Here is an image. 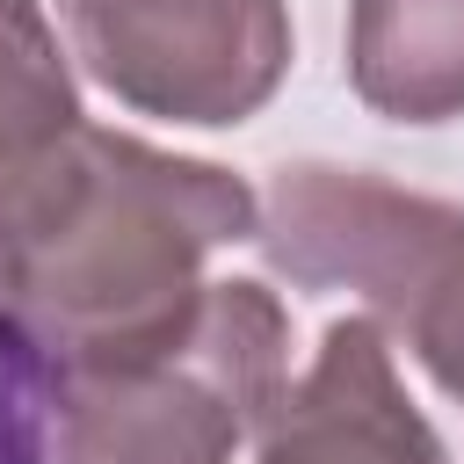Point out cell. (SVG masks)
Masks as SVG:
<instances>
[{
    "label": "cell",
    "mask_w": 464,
    "mask_h": 464,
    "mask_svg": "<svg viewBox=\"0 0 464 464\" xmlns=\"http://www.w3.org/2000/svg\"><path fill=\"white\" fill-rule=\"evenodd\" d=\"M80 123V87L44 7L0 0V196H14Z\"/></svg>",
    "instance_id": "obj_7"
},
{
    "label": "cell",
    "mask_w": 464,
    "mask_h": 464,
    "mask_svg": "<svg viewBox=\"0 0 464 464\" xmlns=\"http://www.w3.org/2000/svg\"><path fill=\"white\" fill-rule=\"evenodd\" d=\"M254 464H450V450L406 399L384 326L348 312L319 334L304 377L268 406Z\"/></svg>",
    "instance_id": "obj_5"
},
{
    "label": "cell",
    "mask_w": 464,
    "mask_h": 464,
    "mask_svg": "<svg viewBox=\"0 0 464 464\" xmlns=\"http://www.w3.org/2000/svg\"><path fill=\"white\" fill-rule=\"evenodd\" d=\"M72 58L138 116L232 130L290 72V0H58Z\"/></svg>",
    "instance_id": "obj_4"
},
{
    "label": "cell",
    "mask_w": 464,
    "mask_h": 464,
    "mask_svg": "<svg viewBox=\"0 0 464 464\" xmlns=\"http://www.w3.org/2000/svg\"><path fill=\"white\" fill-rule=\"evenodd\" d=\"M22 319V232H14V210L0 196V326Z\"/></svg>",
    "instance_id": "obj_9"
},
{
    "label": "cell",
    "mask_w": 464,
    "mask_h": 464,
    "mask_svg": "<svg viewBox=\"0 0 464 464\" xmlns=\"http://www.w3.org/2000/svg\"><path fill=\"white\" fill-rule=\"evenodd\" d=\"M348 87L384 123L464 116V0H348Z\"/></svg>",
    "instance_id": "obj_6"
},
{
    "label": "cell",
    "mask_w": 464,
    "mask_h": 464,
    "mask_svg": "<svg viewBox=\"0 0 464 464\" xmlns=\"http://www.w3.org/2000/svg\"><path fill=\"white\" fill-rule=\"evenodd\" d=\"M51 392L58 370L22 319L0 326V464H51Z\"/></svg>",
    "instance_id": "obj_8"
},
{
    "label": "cell",
    "mask_w": 464,
    "mask_h": 464,
    "mask_svg": "<svg viewBox=\"0 0 464 464\" xmlns=\"http://www.w3.org/2000/svg\"><path fill=\"white\" fill-rule=\"evenodd\" d=\"M290 384L283 304L232 276L203 283L181 334L123 362L58 370L51 464H232Z\"/></svg>",
    "instance_id": "obj_2"
},
{
    "label": "cell",
    "mask_w": 464,
    "mask_h": 464,
    "mask_svg": "<svg viewBox=\"0 0 464 464\" xmlns=\"http://www.w3.org/2000/svg\"><path fill=\"white\" fill-rule=\"evenodd\" d=\"M254 246L297 290H355L362 312L464 406V210L370 167L283 160Z\"/></svg>",
    "instance_id": "obj_3"
},
{
    "label": "cell",
    "mask_w": 464,
    "mask_h": 464,
    "mask_svg": "<svg viewBox=\"0 0 464 464\" xmlns=\"http://www.w3.org/2000/svg\"><path fill=\"white\" fill-rule=\"evenodd\" d=\"M7 210L22 232V326L51 370L123 362L181 334L203 261L261 225L254 188L218 160L102 123H80Z\"/></svg>",
    "instance_id": "obj_1"
}]
</instances>
